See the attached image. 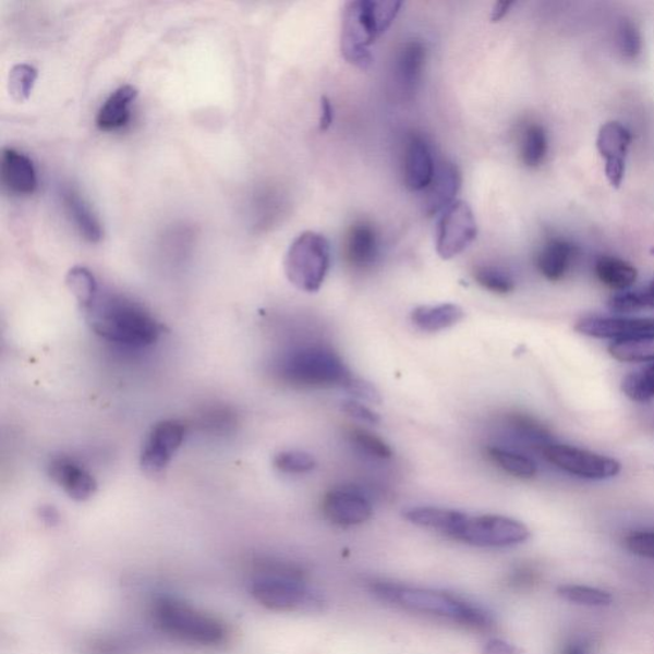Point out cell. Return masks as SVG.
Instances as JSON below:
<instances>
[{"label": "cell", "instance_id": "1", "mask_svg": "<svg viewBox=\"0 0 654 654\" xmlns=\"http://www.w3.org/2000/svg\"><path fill=\"white\" fill-rule=\"evenodd\" d=\"M84 312L90 329L110 343L146 348L156 343L162 332V325L150 312L124 296L99 294Z\"/></svg>", "mask_w": 654, "mask_h": 654}, {"label": "cell", "instance_id": "2", "mask_svg": "<svg viewBox=\"0 0 654 654\" xmlns=\"http://www.w3.org/2000/svg\"><path fill=\"white\" fill-rule=\"evenodd\" d=\"M401 5L403 3L392 0H355L346 4L341 19L340 48L347 62L361 70H367L373 64L371 47L396 21Z\"/></svg>", "mask_w": 654, "mask_h": 654}, {"label": "cell", "instance_id": "3", "mask_svg": "<svg viewBox=\"0 0 654 654\" xmlns=\"http://www.w3.org/2000/svg\"><path fill=\"white\" fill-rule=\"evenodd\" d=\"M373 591L378 598L407 611L448 619L474 630L494 627L493 616L485 608L448 593L391 583L375 584Z\"/></svg>", "mask_w": 654, "mask_h": 654}, {"label": "cell", "instance_id": "4", "mask_svg": "<svg viewBox=\"0 0 654 654\" xmlns=\"http://www.w3.org/2000/svg\"><path fill=\"white\" fill-rule=\"evenodd\" d=\"M282 380L300 388L349 389L355 378L344 362L329 349L307 347L288 353L279 364Z\"/></svg>", "mask_w": 654, "mask_h": 654}, {"label": "cell", "instance_id": "5", "mask_svg": "<svg viewBox=\"0 0 654 654\" xmlns=\"http://www.w3.org/2000/svg\"><path fill=\"white\" fill-rule=\"evenodd\" d=\"M154 619L164 633L183 643L217 646L227 639L225 623L184 602L167 598L156 602Z\"/></svg>", "mask_w": 654, "mask_h": 654}, {"label": "cell", "instance_id": "6", "mask_svg": "<svg viewBox=\"0 0 654 654\" xmlns=\"http://www.w3.org/2000/svg\"><path fill=\"white\" fill-rule=\"evenodd\" d=\"M252 596L274 611H319L325 602L322 594L302 581L294 570L270 568L252 579Z\"/></svg>", "mask_w": 654, "mask_h": 654}, {"label": "cell", "instance_id": "7", "mask_svg": "<svg viewBox=\"0 0 654 654\" xmlns=\"http://www.w3.org/2000/svg\"><path fill=\"white\" fill-rule=\"evenodd\" d=\"M330 259V243L326 237L312 230L303 232L295 238L287 252V278L300 291L317 292L329 272Z\"/></svg>", "mask_w": 654, "mask_h": 654}, {"label": "cell", "instance_id": "8", "mask_svg": "<svg viewBox=\"0 0 654 654\" xmlns=\"http://www.w3.org/2000/svg\"><path fill=\"white\" fill-rule=\"evenodd\" d=\"M531 537L526 525L502 516L467 517L451 538L477 547H510Z\"/></svg>", "mask_w": 654, "mask_h": 654}, {"label": "cell", "instance_id": "9", "mask_svg": "<svg viewBox=\"0 0 654 654\" xmlns=\"http://www.w3.org/2000/svg\"><path fill=\"white\" fill-rule=\"evenodd\" d=\"M542 452L549 463L579 479L602 481L614 479L621 472L618 460L570 445L549 443Z\"/></svg>", "mask_w": 654, "mask_h": 654}, {"label": "cell", "instance_id": "10", "mask_svg": "<svg viewBox=\"0 0 654 654\" xmlns=\"http://www.w3.org/2000/svg\"><path fill=\"white\" fill-rule=\"evenodd\" d=\"M479 229L470 205L456 201L441 213L437 225L436 251L443 259L462 254L477 238Z\"/></svg>", "mask_w": 654, "mask_h": 654}, {"label": "cell", "instance_id": "11", "mask_svg": "<svg viewBox=\"0 0 654 654\" xmlns=\"http://www.w3.org/2000/svg\"><path fill=\"white\" fill-rule=\"evenodd\" d=\"M187 427L178 420H166L156 423L148 433L141 450L140 463L146 473H161L172 462L180 450Z\"/></svg>", "mask_w": 654, "mask_h": 654}, {"label": "cell", "instance_id": "12", "mask_svg": "<svg viewBox=\"0 0 654 654\" xmlns=\"http://www.w3.org/2000/svg\"><path fill=\"white\" fill-rule=\"evenodd\" d=\"M631 135L619 122H607L600 129L597 150L605 160V174L614 189H619L626 175V160Z\"/></svg>", "mask_w": 654, "mask_h": 654}, {"label": "cell", "instance_id": "13", "mask_svg": "<svg viewBox=\"0 0 654 654\" xmlns=\"http://www.w3.org/2000/svg\"><path fill=\"white\" fill-rule=\"evenodd\" d=\"M323 512L329 522L340 526L366 523L373 517V505L359 493L334 489L323 500Z\"/></svg>", "mask_w": 654, "mask_h": 654}, {"label": "cell", "instance_id": "14", "mask_svg": "<svg viewBox=\"0 0 654 654\" xmlns=\"http://www.w3.org/2000/svg\"><path fill=\"white\" fill-rule=\"evenodd\" d=\"M436 161L425 138L417 133L408 137L404 148L403 175L409 191H426L434 180Z\"/></svg>", "mask_w": 654, "mask_h": 654}, {"label": "cell", "instance_id": "15", "mask_svg": "<svg viewBox=\"0 0 654 654\" xmlns=\"http://www.w3.org/2000/svg\"><path fill=\"white\" fill-rule=\"evenodd\" d=\"M48 473L51 481L76 501L90 499L98 489V483L94 475L70 457L62 456L51 459Z\"/></svg>", "mask_w": 654, "mask_h": 654}, {"label": "cell", "instance_id": "16", "mask_svg": "<svg viewBox=\"0 0 654 654\" xmlns=\"http://www.w3.org/2000/svg\"><path fill=\"white\" fill-rule=\"evenodd\" d=\"M582 336L598 339H622L654 334V318L590 317L576 325Z\"/></svg>", "mask_w": 654, "mask_h": 654}, {"label": "cell", "instance_id": "17", "mask_svg": "<svg viewBox=\"0 0 654 654\" xmlns=\"http://www.w3.org/2000/svg\"><path fill=\"white\" fill-rule=\"evenodd\" d=\"M460 185H462V174L456 164L449 160L438 162L434 180L425 191L426 196L423 201V209L428 217L443 213L446 207L456 203Z\"/></svg>", "mask_w": 654, "mask_h": 654}, {"label": "cell", "instance_id": "18", "mask_svg": "<svg viewBox=\"0 0 654 654\" xmlns=\"http://www.w3.org/2000/svg\"><path fill=\"white\" fill-rule=\"evenodd\" d=\"M344 257L354 269H367L373 266L380 252V240L371 222L360 220L353 222L344 238Z\"/></svg>", "mask_w": 654, "mask_h": 654}, {"label": "cell", "instance_id": "19", "mask_svg": "<svg viewBox=\"0 0 654 654\" xmlns=\"http://www.w3.org/2000/svg\"><path fill=\"white\" fill-rule=\"evenodd\" d=\"M0 177L7 189L16 195H32L37 187L34 162L14 148H4L0 156Z\"/></svg>", "mask_w": 654, "mask_h": 654}, {"label": "cell", "instance_id": "20", "mask_svg": "<svg viewBox=\"0 0 654 654\" xmlns=\"http://www.w3.org/2000/svg\"><path fill=\"white\" fill-rule=\"evenodd\" d=\"M426 59L427 49L422 41L411 40L400 47L393 72H396L401 93L413 95L417 92L423 71H425Z\"/></svg>", "mask_w": 654, "mask_h": 654}, {"label": "cell", "instance_id": "21", "mask_svg": "<svg viewBox=\"0 0 654 654\" xmlns=\"http://www.w3.org/2000/svg\"><path fill=\"white\" fill-rule=\"evenodd\" d=\"M577 255L578 250L574 244L561 240V238H552L542 245L538 252L537 269L547 280L560 281L567 277Z\"/></svg>", "mask_w": 654, "mask_h": 654}, {"label": "cell", "instance_id": "22", "mask_svg": "<svg viewBox=\"0 0 654 654\" xmlns=\"http://www.w3.org/2000/svg\"><path fill=\"white\" fill-rule=\"evenodd\" d=\"M138 90L135 86L123 85L111 93L96 116V125L101 131L122 129L130 121V108L137 99Z\"/></svg>", "mask_w": 654, "mask_h": 654}, {"label": "cell", "instance_id": "23", "mask_svg": "<svg viewBox=\"0 0 654 654\" xmlns=\"http://www.w3.org/2000/svg\"><path fill=\"white\" fill-rule=\"evenodd\" d=\"M468 516L451 509L412 508L404 512V518L412 524L448 534L449 537L463 524Z\"/></svg>", "mask_w": 654, "mask_h": 654}, {"label": "cell", "instance_id": "24", "mask_svg": "<svg viewBox=\"0 0 654 654\" xmlns=\"http://www.w3.org/2000/svg\"><path fill=\"white\" fill-rule=\"evenodd\" d=\"M412 323L428 332L441 331L457 325L464 318V311L458 304L444 303L437 306H420L412 312Z\"/></svg>", "mask_w": 654, "mask_h": 654}, {"label": "cell", "instance_id": "25", "mask_svg": "<svg viewBox=\"0 0 654 654\" xmlns=\"http://www.w3.org/2000/svg\"><path fill=\"white\" fill-rule=\"evenodd\" d=\"M594 272L602 284L620 292L634 286L638 278V271L633 265L613 256L600 257L594 265Z\"/></svg>", "mask_w": 654, "mask_h": 654}, {"label": "cell", "instance_id": "26", "mask_svg": "<svg viewBox=\"0 0 654 654\" xmlns=\"http://www.w3.org/2000/svg\"><path fill=\"white\" fill-rule=\"evenodd\" d=\"M608 353L616 361L626 363L654 362V334L614 340L608 346Z\"/></svg>", "mask_w": 654, "mask_h": 654}, {"label": "cell", "instance_id": "27", "mask_svg": "<svg viewBox=\"0 0 654 654\" xmlns=\"http://www.w3.org/2000/svg\"><path fill=\"white\" fill-rule=\"evenodd\" d=\"M63 201L66 210L72 215V219L76 222L80 233L86 238L88 242H99L102 237V230L99 221L96 220L94 214L88 209L76 192L66 190L63 192Z\"/></svg>", "mask_w": 654, "mask_h": 654}, {"label": "cell", "instance_id": "28", "mask_svg": "<svg viewBox=\"0 0 654 654\" xmlns=\"http://www.w3.org/2000/svg\"><path fill=\"white\" fill-rule=\"evenodd\" d=\"M548 150L547 133L538 123L528 124L520 137V160L528 168L544 162Z\"/></svg>", "mask_w": 654, "mask_h": 654}, {"label": "cell", "instance_id": "29", "mask_svg": "<svg viewBox=\"0 0 654 654\" xmlns=\"http://www.w3.org/2000/svg\"><path fill=\"white\" fill-rule=\"evenodd\" d=\"M488 457L494 463L499 465L504 472L514 475L517 479L531 480L536 477L538 467L530 457L520 455V452L497 446L488 448Z\"/></svg>", "mask_w": 654, "mask_h": 654}, {"label": "cell", "instance_id": "30", "mask_svg": "<svg viewBox=\"0 0 654 654\" xmlns=\"http://www.w3.org/2000/svg\"><path fill=\"white\" fill-rule=\"evenodd\" d=\"M65 284L74 295V299L77 300L82 311L90 307L94 301L98 299V282H96L94 275L86 267H72L69 274H66Z\"/></svg>", "mask_w": 654, "mask_h": 654}, {"label": "cell", "instance_id": "31", "mask_svg": "<svg viewBox=\"0 0 654 654\" xmlns=\"http://www.w3.org/2000/svg\"><path fill=\"white\" fill-rule=\"evenodd\" d=\"M621 389L635 403H650L654 399V362L623 377Z\"/></svg>", "mask_w": 654, "mask_h": 654}, {"label": "cell", "instance_id": "32", "mask_svg": "<svg viewBox=\"0 0 654 654\" xmlns=\"http://www.w3.org/2000/svg\"><path fill=\"white\" fill-rule=\"evenodd\" d=\"M557 593L562 600L571 602V604L589 607L608 606L613 602V596L608 592L586 585H561Z\"/></svg>", "mask_w": 654, "mask_h": 654}, {"label": "cell", "instance_id": "33", "mask_svg": "<svg viewBox=\"0 0 654 654\" xmlns=\"http://www.w3.org/2000/svg\"><path fill=\"white\" fill-rule=\"evenodd\" d=\"M473 278L483 289L496 294H509L516 289L510 275L494 266L475 267Z\"/></svg>", "mask_w": 654, "mask_h": 654}, {"label": "cell", "instance_id": "34", "mask_svg": "<svg viewBox=\"0 0 654 654\" xmlns=\"http://www.w3.org/2000/svg\"><path fill=\"white\" fill-rule=\"evenodd\" d=\"M37 71L33 65L22 63L14 65L9 76V92L16 101H26L33 93Z\"/></svg>", "mask_w": 654, "mask_h": 654}, {"label": "cell", "instance_id": "35", "mask_svg": "<svg viewBox=\"0 0 654 654\" xmlns=\"http://www.w3.org/2000/svg\"><path fill=\"white\" fill-rule=\"evenodd\" d=\"M608 306L620 314L654 308V294L650 288L642 289V291L621 292L609 300Z\"/></svg>", "mask_w": 654, "mask_h": 654}, {"label": "cell", "instance_id": "36", "mask_svg": "<svg viewBox=\"0 0 654 654\" xmlns=\"http://www.w3.org/2000/svg\"><path fill=\"white\" fill-rule=\"evenodd\" d=\"M616 44L622 58L628 61H635L642 55L643 39L639 28L630 20H622L618 26L616 34Z\"/></svg>", "mask_w": 654, "mask_h": 654}, {"label": "cell", "instance_id": "37", "mask_svg": "<svg viewBox=\"0 0 654 654\" xmlns=\"http://www.w3.org/2000/svg\"><path fill=\"white\" fill-rule=\"evenodd\" d=\"M349 438L364 455L378 459H390L392 457L390 446L383 438L371 434L367 429L352 428L349 431Z\"/></svg>", "mask_w": 654, "mask_h": 654}, {"label": "cell", "instance_id": "38", "mask_svg": "<svg viewBox=\"0 0 654 654\" xmlns=\"http://www.w3.org/2000/svg\"><path fill=\"white\" fill-rule=\"evenodd\" d=\"M275 467L280 472L289 474H302L308 473L316 467V460L314 457L303 451H281L274 459Z\"/></svg>", "mask_w": 654, "mask_h": 654}, {"label": "cell", "instance_id": "39", "mask_svg": "<svg viewBox=\"0 0 654 654\" xmlns=\"http://www.w3.org/2000/svg\"><path fill=\"white\" fill-rule=\"evenodd\" d=\"M510 425L518 431L520 436H524L528 440L538 443L541 448H544L545 445L549 444V438H552L547 428L542 426L536 420L528 417V415H511Z\"/></svg>", "mask_w": 654, "mask_h": 654}, {"label": "cell", "instance_id": "40", "mask_svg": "<svg viewBox=\"0 0 654 654\" xmlns=\"http://www.w3.org/2000/svg\"><path fill=\"white\" fill-rule=\"evenodd\" d=\"M627 548L634 555L654 560V533L634 532L629 534L626 541Z\"/></svg>", "mask_w": 654, "mask_h": 654}, {"label": "cell", "instance_id": "41", "mask_svg": "<svg viewBox=\"0 0 654 654\" xmlns=\"http://www.w3.org/2000/svg\"><path fill=\"white\" fill-rule=\"evenodd\" d=\"M343 411L359 421L371 423V425H378L382 422L380 415L371 411L368 407L359 403V401H344Z\"/></svg>", "mask_w": 654, "mask_h": 654}, {"label": "cell", "instance_id": "42", "mask_svg": "<svg viewBox=\"0 0 654 654\" xmlns=\"http://www.w3.org/2000/svg\"><path fill=\"white\" fill-rule=\"evenodd\" d=\"M334 122V107L329 98L323 96L322 101H319V121L318 129L322 132H325L331 128Z\"/></svg>", "mask_w": 654, "mask_h": 654}, {"label": "cell", "instance_id": "43", "mask_svg": "<svg viewBox=\"0 0 654 654\" xmlns=\"http://www.w3.org/2000/svg\"><path fill=\"white\" fill-rule=\"evenodd\" d=\"M483 654H520L516 645L501 641V639H493L485 645Z\"/></svg>", "mask_w": 654, "mask_h": 654}, {"label": "cell", "instance_id": "44", "mask_svg": "<svg viewBox=\"0 0 654 654\" xmlns=\"http://www.w3.org/2000/svg\"><path fill=\"white\" fill-rule=\"evenodd\" d=\"M512 4H514V2H497L494 5L493 14H491V21L500 22L507 16Z\"/></svg>", "mask_w": 654, "mask_h": 654}, {"label": "cell", "instance_id": "45", "mask_svg": "<svg viewBox=\"0 0 654 654\" xmlns=\"http://www.w3.org/2000/svg\"><path fill=\"white\" fill-rule=\"evenodd\" d=\"M564 654H590L589 645L583 641L570 643Z\"/></svg>", "mask_w": 654, "mask_h": 654}, {"label": "cell", "instance_id": "46", "mask_svg": "<svg viewBox=\"0 0 654 654\" xmlns=\"http://www.w3.org/2000/svg\"><path fill=\"white\" fill-rule=\"evenodd\" d=\"M649 288L651 289V292L654 294V280L652 281V284Z\"/></svg>", "mask_w": 654, "mask_h": 654}]
</instances>
